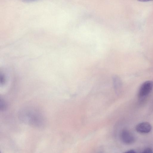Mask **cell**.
Returning <instances> with one entry per match:
<instances>
[{
    "label": "cell",
    "mask_w": 153,
    "mask_h": 153,
    "mask_svg": "<svg viewBox=\"0 0 153 153\" xmlns=\"http://www.w3.org/2000/svg\"></svg>",
    "instance_id": "7"
},
{
    "label": "cell",
    "mask_w": 153,
    "mask_h": 153,
    "mask_svg": "<svg viewBox=\"0 0 153 153\" xmlns=\"http://www.w3.org/2000/svg\"><path fill=\"white\" fill-rule=\"evenodd\" d=\"M124 153H136V152L133 150H130L124 152Z\"/></svg>",
    "instance_id": "6"
},
{
    "label": "cell",
    "mask_w": 153,
    "mask_h": 153,
    "mask_svg": "<svg viewBox=\"0 0 153 153\" xmlns=\"http://www.w3.org/2000/svg\"><path fill=\"white\" fill-rule=\"evenodd\" d=\"M120 137L121 141L126 144H131L134 143L135 140L133 134L127 129H124L122 131Z\"/></svg>",
    "instance_id": "2"
},
{
    "label": "cell",
    "mask_w": 153,
    "mask_h": 153,
    "mask_svg": "<svg viewBox=\"0 0 153 153\" xmlns=\"http://www.w3.org/2000/svg\"><path fill=\"white\" fill-rule=\"evenodd\" d=\"M113 81L114 87L115 90L117 92L119 91L121 86V82L120 79L117 76H115L113 78Z\"/></svg>",
    "instance_id": "4"
},
{
    "label": "cell",
    "mask_w": 153,
    "mask_h": 153,
    "mask_svg": "<svg viewBox=\"0 0 153 153\" xmlns=\"http://www.w3.org/2000/svg\"><path fill=\"white\" fill-rule=\"evenodd\" d=\"M153 88V82L146 81L141 85L139 90L138 96L140 100L144 99L151 92Z\"/></svg>",
    "instance_id": "1"
},
{
    "label": "cell",
    "mask_w": 153,
    "mask_h": 153,
    "mask_svg": "<svg viewBox=\"0 0 153 153\" xmlns=\"http://www.w3.org/2000/svg\"><path fill=\"white\" fill-rule=\"evenodd\" d=\"M141 153H153V152L151 149L150 148H146Z\"/></svg>",
    "instance_id": "5"
},
{
    "label": "cell",
    "mask_w": 153,
    "mask_h": 153,
    "mask_svg": "<svg viewBox=\"0 0 153 153\" xmlns=\"http://www.w3.org/2000/svg\"><path fill=\"white\" fill-rule=\"evenodd\" d=\"M152 129L151 124L147 122H142L138 124L135 128L137 131L141 133H149L151 131Z\"/></svg>",
    "instance_id": "3"
}]
</instances>
